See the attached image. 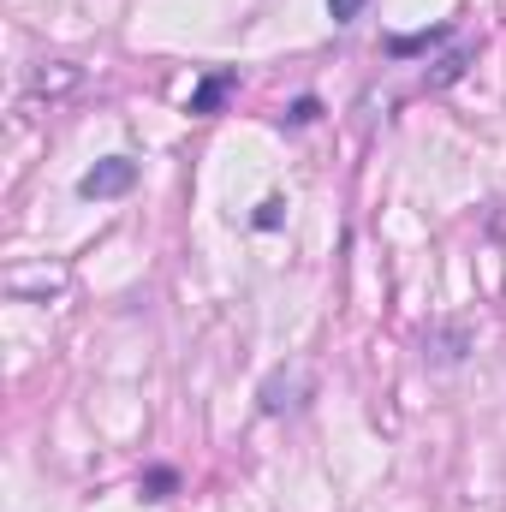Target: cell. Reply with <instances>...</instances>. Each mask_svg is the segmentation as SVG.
Masks as SVG:
<instances>
[{"label": "cell", "instance_id": "1", "mask_svg": "<svg viewBox=\"0 0 506 512\" xmlns=\"http://www.w3.org/2000/svg\"><path fill=\"white\" fill-rule=\"evenodd\" d=\"M137 185V161L131 155H108V161H96L84 179H78V197H90V203H102V197H120Z\"/></svg>", "mask_w": 506, "mask_h": 512}, {"label": "cell", "instance_id": "5", "mask_svg": "<svg viewBox=\"0 0 506 512\" xmlns=\"http://www.w3.org/2000/svg\"><path fill=\"white\" fill-rule=\"evenodd\" d=\"M280 209H286L280 197H268V203H256V227H262V233H274V227H280Z\"/></svg>", "mask_w": 506, "mask_h": 512}, {"label": "cell", "instance_id": "8", "mask_svg": "<svg viewBox=\"0 0 506 512\" xmlns=\"http://www.w3.org/2000/svg\"><path fill=\"white\" fill-rule=\"evenodd\" d=\"M143 489H149V501H161V495L173 489V471H149V483H143Z\"/></svg>", "mask_w": 506, "mask_h": 512}, {"label": "cell", "instance_id": "7", "mask_svg": "<svg viewBox=\"0 0 506 512\" xmlns=\"http://www.w3.org/2000/svg\"><path fill=\"white\" fill-rule=\"evenodd\" d=\"M316 114H322V108H316V96H304V102H292V114H286V120H292V126H310Z\"/></svg>", "mask_w": 506, "mask_h": 512}, {"label": "cell", "instance_id": "2", "mask_svg": "<svg viewBox=\"0 0 506 512\" xmlns=\"http://www.w3.org/2000/svg\"><path fill=\"white\" fill-rule=\"evenodd\" d=\"M233 90H239V72H209V78L191 90V114H215Z\"/></svg>", "mask_w": 506, "mask_h": 512}, {"label": "cell", "instance_id": "3", "mask_svg": "<svg viewBox=\"0 0 506 512\" xmlns=\"http://www.w3.org/2000/svg\"><path fill=\"white\" fill-rule=\"evenodd\" d=\"M447 36H453V24H435V30H417V36H393L387 54L405 60V54H423V48H435V42H447Z\"/></svg>", "mask_w": 506, "mask_h": 512}, {"label": "cell", "instance_id": "4", "mask_svg": "<svg viewBox=\"0 0 506 512\" xmlns=\"http://www.w3.org/2000/svg\"><path fill=\"white\" fill-rule=\"evenodd\" d=\"M465 60H471V48H459V54H447V60H441L435 72H429V84H435V90H441V84H453V78L465 72Z\"/></svg>", "mask_w": 506, "mask_h": 512}, {"label": "cell", "instance_id": "6", "mask_svg": "<svg viewBox=\"0 0 506 512\" xmlns=\"http://www.w3.org/2000/svg\"><path fill=\"white\" fill-rule=\"evenodd\" d=\"M358 12H364V0H328V18H334V24H352Z\"/></svg>", "mask_w": 506, "mask_h": 512}]
</instances>
